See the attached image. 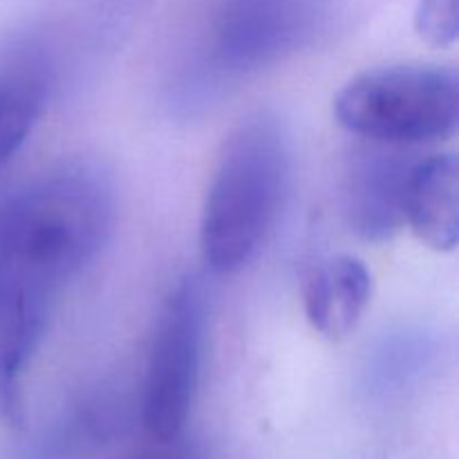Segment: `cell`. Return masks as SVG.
Listing matches in <instances>:
<instances>
[{"instance_id": "1", "label": "cell", "mask_w": 459, "mask_h": 459, "mask_svg": "<svg viewBox=\"0 0 459 459\" xmlns=\"http://www.w3.org/2000/svg\"><path fill=\"white\" fill-rule=\"evenodd\" d=\"M108 175L92 161H67L0 197V278L39 303L97 255L112 222Z\"/></svg>"}, {"instance_id": "2", "label": "cell", "mask_w": 459, "mask_h": 459, "mask_svg": "<svg viewBox=\"0 0 459 459\" xmlns=\"http://www.w3.org/2000/svg\"><path fill=\"white\" fill-rule=\"evenodd\" d=\"M290 143L273 117L242 121L224 142L200 220V255L213 276H233L260 254L285 204Z\"/></svg>"}, {"instance_id": "3", "label": "cell", "mask_w": 459, "mask_h": 459, "mask_svg": "<svg viewBox=\"0 0 459 459\" xmlns=\"http://www.w3.org/2000/svg\"><path fill=\"white\" fill-rule=\"evenodd\" d=\"M457 76L439 65H390L363 72L334 99L343 130L366 142L417 146L457 128Z\"/></svg>"}, {"instance_id": "4", "label": "cell", "mask_w": 459, "mask_h": 459, "mask_svg": "<svg viewBox=\"0 0 459 459\" xmlns=\"http://www.w3.org/2000/svg\"><path fill=\"white\" fill-rule=\"evenodd\" d=\"M202 332V296L186 278L166 296L148 350L142 420L157 444L178 442L191 415L200 381Z\"/></svg>"}, {"instance_id": "5", "label": "cell", "mask_w": 459, "mask_h": 459, "mask_svg": "<svg viewBox=\"0 0 459 459\" xmlns=\"http://www.w3.org/2000/svg\"><path fill=\"white\" fill-rule=\"evenodd\" d=\"M327 0H224L215 22V54L233 70L267 65L314 39Z\"/></svg>"}, {"instance_id": "6", "label": "cell", "mask_w": 459, "mask_h": 459, "mask_svg": "<svg viewBox=\"0 0 459 459\" xmlns=\"http://www.w3.org/2000/svg\"><path fill=\"white\" fill-rule=\"evenodd\" d=\"M399 148L370 142V148L354 152L345 170V215L363 240H390L406 227V186L415 160Z\"/></svg>"}, {"instance_id": "7", "label": "cell", "mask_w": 459, "mask_h": 459, "mask_svg": "<svg viewBox=\"0 0 459 459\" xmlns=\"http://www.w3.org/2000/svg\"><path fill=\"white\" fill-rule=\"evenodd\" d=\"M372 299V273L357 255H332L307 273L305 316L330 341H341L359 325Z\"/></svg>"}, {"instance_id": "8", "label": "cell", "mask_w": 459, "mask_h": 459, "mask_svg": "<svg viewBox=\"0 0 459 459\" xmlns=\"http://www.w3.org/2000/svg\"><path fill=\"white\" fill-rule=\"evenodd\" d=\"M455 155L415 160L406 186V224L435 251H453L459 236Z\"/></svg>"}, {"instance_id": "9", "label": "cell", "mask_w": 459, "mask_h": 459, "mask_svg": "<svg viewBox=\"0 0 459 459\" xmlns=\"http://www.w3.org/2000/svg\"><path fill=\"white\" fill-rule=\"evenodd\" d=\"M48 99V74L34 52H12L0 61V169L13 160L34 130Z\"/></svg>"}, {"instance_id": "10", "label": "cell", "mask_w": 459, "mask_h": 459, "mask_svg": "<svg viewBox=\"0 0 459 459\" xmlns=\"http://www.w3.org/2000/svg\"><path fill=\"white\" fill-rule=\"evenodd\" d=\"M459 0H421L415 13V30L429 43L446 48L459 31Z\"/></svg>"}, {"instance_id": "11", "label": "cell", "mask_w": 459, "mask_h": 459, "mask_svg": "<svg viewBox=\"0 0 459 459\" xmlns=\"http://www.w3.org/2000/svg\"><path fill=\"white\" fill-rule=\"evenodd\" d=\"M161 451H152V453H146V455H142L139 459H186L182 455L179 451H169V444H160Z\"/></svg>"}]
</instances>
